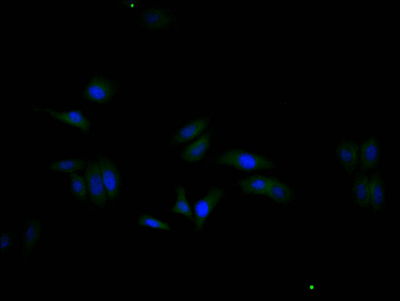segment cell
I'll list each match as a JSON object with an SVG mask.
<instances>
[{
	"instance_id": "cell-1",
	"label": "cell",
	"mask_w": 400,
	"mask_h": 301,
	"mask_svg": "<svg viewBox=\"0 0 400 301\" xmlns=\"http://www.w3.org/2000/svg\"><path fill=\"white\" fill-rule=\"evenodd\" d=\"M136 20L140 31L148 34L168 35L184 22L182 12L169 5L148 6L138 13Z\"/></svg>"
},
{
	"instance_id": "cell-2",
	"label": "cell",
	"mask_w": 400,
	"mask_h": 301,
	"mask_svg": "<svg viewBox=\"0 0 400 301\" xmlns=\"http://www.w3.org/2000/svg\"><path fill=\"white\" fill-rule=\"evenodd\" d=\"M216 162L245 172L276 168L275 163L270 158L240 150L225 151L218 156Z\"/></svg>"
},
{
	"instance_id": "cell-3",
	"label": "cell",
	"mask_w": 400,
	"mask_h": 301,
	"mask_svg": "<svg viewBox=\"0 0 400 301\" xmlns=\"http://www.w3.org/2000/svg\"><path fill=\"white\" fill-rule=\"evenodd\" d=\"M84 178L91 202L98 207L104 206L107 198L98 159H89L85 168Z\"/></svg>"
},
{
	"instance_id": "cell-4",
	"label": "cell",
	"mask_w": 400,
	"mask_h": 301,
	"mask_svg": "<svg viewBox=\"0 0 400 301\" xmlns=\"http://www.w3.org/2000/svg\"><path fill=\"white\" fill-rule=\"evenodd\" d=\"M116 83L100 76H94L89 80L82 91L88 100L99 104L109 102L116 90Z\"/></svg>"
},
{
	"instance_id": "cell-5",
	"label": "cell",
	"mask_w": 400,
	"mask_h": 301,
	"mask_svg": "<svg viewBox=\"0 0 400 301\" xmlns=\"http://www.w3.org/2000/svg\"><path fill=\"white\" fill-rule=\"evenodd\" d=\"M102 178L106 198L110 200L116 199L120 192L122 177L116 165L108 158L98 157Z\"/></svg>"
},
{
	"instance_id": "cell-6",
	"label": "cell",
	"mask_w": 400,
	"mask_h": 301,
	"mask_svg": "<svg viewBox=\"0 0 400 301\" xmlns=\"http://www.w3.org/2000/svg\"><path fill=\"white\" fill-rule=\"evenodd\" d=\"M222 196V190L218 188L211 189L194 206L195 230L202 228L206 218L218 202Z\"/></svg>"
},
{
	"instance_id": "cell-7",
	"label": "cell",
	"mask_w": 400,
	"mask_h": 301,
	"mask_svg": "<svg viewBox=\"0 0 400 301\" xmlns=\"http://www.w3.org/2000/svg\"><path fill=\"white\" fill-rule=\"evenodd\" d=\"M43 231L44 226L40 219L31 217L25 220L20 248L23 254L28 256L33 252L42 238Z\"/></svg>"
},
{
	"instance_id": "cell-8",
	"label": "cell",
	"mask_w": 400,
	"mask_h": 301,
	"mask_svg": "<svg viewBox=\"0 0 400 301\" xmlns=\"http://www.w3.org/2000/svg\"><path fill=\"white\" fill-rule=\"evenodd\" d=\"M36 111L44 112L54 119L63 123L77 128L82 132H88L90 127L88 120L78 110L58 112L50 108H35Z\"/></svg>"
},
{
	"instance_id": "cell-9",
	"label": "cell",
	"mask_w": 400,
	"mask_h": 301,
	"mask_svg": "<svg viewBox=\"0 0 400 301\" xmlns=\"http://www.w3.org/2000/svg\"><path fill=\"white\" fill-rule=\"evenodd\" d=\"M338 158L345 170L352 172L358 162V147L352 140H346L340 142L336 148Z\"/></svg>"
},
{
	"instance_id": "cell-10",
	"label": "cell",
	"mask_w": 400,
	"mask_h": 301,
	"mask_svg": "<svg viewBox=\"0 0 400 301\" xmlns=\"http://www.w3.org/2000/svg\"><path fill=\"white\" fill-rule=\"evenodd\" d=\"M210 120L200 118L188 123L180 128L171 139L172 144H180L188 142L200 134L208 126Z\"/></svg>"
},
{
	"instance_id": "cell-11",
	"label": "cell",
	"mask_w": 400,
	"mask_h": 301,
	"mask_svg": "<svg viewBox=\"0 0 400 301\" xmlns=\"http://www.w3.org/2000/svg\"><path fill=\"white\" fill-rule=\"evenodd\" d=\"M360 163L362 170L374 168L378 163L380 156V145L374 137L364 141L360 150Z\"/></svg>"
},
{
	"instance_id": "cell-12",
	"label": "cell",
	"mask_w": 400,
	"mask_h": 301,
	"mask_svg": "<svg viewBox=\"0 0 400 301\" xmlns=\"http://www.w3.org/2000/svg\"><path fill=\"white\" fill-rule=\"evenodd\" d=\"M369 185V204L374 211L380 212L385 202L384 184L380 173H374L370 176Z\"/></svg>"
},
{
	"instance_id": "cell-13",
	"label": "cell",
	"mask_w": 400,
	"mask_h": 301,
	"mask_svg": "<svg viewBox=\"0 0 400 301\" xmlns=\"http://www.w3.org/2000/svg\"><path fill=\"white\" fill-rule=\"evenodd\" d=\"M210 144V135L206 133L188 146L182 152V160L188 162L200 160L208 150Z\"/></svg>"
},
{
	"instance_id": "cell-14",
	"label": "cell",
	"mask_w": 400,
	"mask_h": 301,
	"mask_svg": "<svg viewBox=\"0 0 400 301\" xmlns=\"http://www.w3.org/2000/svg\"><path fill=\"white\" fill-rule=\"evenodd\" d=\"M272 180V178L255 175L240 180L238 184L244 193L265 195Z\"/></svg>"
},
{
	"instance_id": "cell-15",
	"label": "cell",
	"mask_w": 400,
	"mask_h": 301,
	"mask_svg": "<svg viewBox=\"0 0 400 301\" xmlns=\"http://www.w3.org/2000/svg\"><path fill=\"white\" fill-rule=\"evenodd\" d=\"M352 198L356 206L368 208L370 201V185L368 178L362 174H357L352 186Z\"/></svg>"
},
{
	"instance_id": "cell-16",
	"label": "cell",
	"mask_w": 400,
	"mask_h": 301,
	"mask_svg": "<svg viewBox=\"0 0 400 301\" xmlns=\"http://www.w3.org/2000/svg\"><path fill=\"white\" fill-rule=\"evenodd\" d=\"M89 160L80 158H68L58 160L50 162V171L70 174L85 169Z\"/></svg>"
},
{
	"instance_id": "cell-17",
	"label": "cell",
	"mask_w": 400,
	"mask_h": 301,
	"mask_svg": "<svg viewBox=\"0 0 400 301\" xmlns=\"http://www.w3.org/2000/svg\"><path fill=\"white\" fill-rule=\"evenodd\" d=\"M276 202L284 204L290 202L294 198V192L287 184L272 178V183L266 194Z\"/></svg>"
},
{
	"instance_id": "cell-18",
	"label": "cell",
	"mask_w": 400,
	"mask_h": 301,
	"mask_svg": "<svg viewBox=\"0 0 400 301\" xmlns=\"http://www.w3.org/2000/svg\"><path fill=\"white\" fill-rule=\"evenodd\" d=\"M68 174L72 196L78 200H86L88 190L84 178L78 175L76 172H72Z\"/></svg>"
},
{
	"instance_id": "cell-19",
	"label": "cell",
	"mask_w": 400,
	"mask_h": 301,
	"mask_svg": "<svg viewBox=\"0 0 400 301\" xmlns=\"http://www.w3.org/2000/svg\"><path fill=\"white\" fill-rule=\"evenodd\" d=\"M176 200L172 212L184 216L190 219L192 218V213L186 199L184 188L180 186L176 188Z\"/></svg>"
},
{
	"instance_id": "cell-20",
	"label": "cell",
	"mask_w": 400,
	"mask_h": 301,
	"mask_svg": "<svg viewBox=\"0 0 400 301\" xmlns=\"http://www.w3.org/2000/svg\"><path fill=\"white\" fill-rule=\"evenodd\" d=\"M138 222L140 226L171 230V228L168 224L147 214H143L140 216L138 218Z\"/></svg>"
},
{
	"instance_id": "cell-21",
	"label": "cell",
	"mask_w": 400,
	"mask_h": 301,
	"mask_svg": "<svg viewBox=\"0 0 400 301\" xmlns=\"http://www.w3.org/2000/svg\"><path fill=\"white\" fill-rule=\"evenodd\" d=\"M18 234L16 232H12L8 230L2 232L0 237L1 253L11 250L16 240Z\"/></svg>"
}]
</instances>
